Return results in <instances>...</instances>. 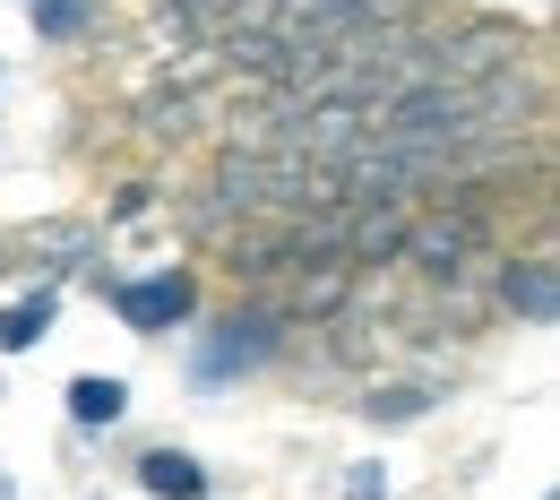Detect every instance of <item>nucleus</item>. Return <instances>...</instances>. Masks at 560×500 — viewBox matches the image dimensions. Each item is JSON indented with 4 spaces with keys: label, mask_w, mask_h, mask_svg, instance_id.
<instances>
[{
    "label": "nucleus",
    "mask_w": 560,
    "mask_h": 500,
    "mask_svg": "<svg viewBox=\"0 0 560 500\" xmlns=\"http://www.w3.org/2000/svg\"><path fill=\"white\" fill-rule=\"evenodd\" d=\"M130 475H139L147 500H215V466H208V457H190V449H173V440H155Z\"/></svg>",
    "instance_id": "obj_5"
},
{
    "label": "nucleus",
    "mask_w": 560,
    "mask_h": 500,
    "mask_svg": "<svg viewBox=\"0 0 560 500\" xmlns=\"http://www.w3.org/2000/svg\"><path fill=\"white\" fill-rule=\"evenodd\" d=\"M61 406H70L78 440H104V431L130 423V380H121V371H78L70 388H61Z\"/></svg>",
    "instance_id": "obj_4"
},
{
    "label": "nucleus",
    "mask_w": 560,
    "mask_h": 500,
    "mask_svg": "<svg viewBox=\"0 0 560 500\" xmlns=\"http://www.w3.org/2000/svg\"><path fill=\"white\" fill-rule=\"evenodd\" d=\"M500 311H509L517 328H552V319H560L552 251H517V259H500Z\"/></svg>",
    "instance_id": "obj_3"
},
{
    "label": "nucleus",
    "mask_w": 560,
    "mask_h": 500,
    "mask_svg": "<svg viewBox=\"0 0 560 500\" xmlns=\"http://www.w3.org/2000/svg\"><path fill=\"white\" fill-rule=\"evenodd\" d=\"M431 406H440V388H431V380H388V388H371V397H362V415H371L380 431H397V423H422Z\"/></svg>",
    "instance_id": "obj_8"
},
{
    "label": "nucleus",
    "mask_w": 560,
    "mask_h": 500,
    "mask_svg": "<svg viewBox=\"0 0 560 500\" xmlns=\"http://www.w3.org/2000/svg\"><path fill=\"white\" fill-rule=\"evenodd\" d=\"M147 208H155V182H121V190H113V208H104V224H139Z\"/></svg>",
    "instance_id": "obj_10"
},
{
    "label": "nucleus",
    "mask_w": 560,
    "mask_h": 500,
    "mask_svg": "<svg viewBox=\"0 0 560 500\" xmlns=\"http://www.w3.org/2000/svg\"><path fill=\"white\" fill-rule=\"evenodd\" d=\"M284 337H293V311H284L277 293H250V302H233L224 319L190 328V388H233V380L268 371V362L284 354Z\"/></svg>",
    "instance_id": "obj_1"
},
{
    "label": "nucleus",
    "mask_w": 560,
    "mask_h": 500,
    "mask_svg": "<svg viewBox=\"0 0 560 500\" xmlns=\"http://www.w3.org/2000/svg\"><path fill=\"white\" fill-rule=\"evenodd\" d=\"M52 319H61V286H35V293H18V302H0V362L35 354L52 337Z\"/></svg>",
    "instance_id": "obj_6"
},
{
    "label": "nucleus",
    "mask_w": 560,
    "mask_h": 500,
    "mask_svg": "<svg viewBox=\"0 0 560 500\" xmlns=\"http://www.w3.org/2000/svg\"><path fill=\"white\" fill-rule=\"evenodd\" d=\"M346 500H388V466H380V457L346 466Z\"/></svg>",
    "instance_id": "obj_11"
},
{
    "label": "nucleus",
    "mask_w": 560,
    "mask_h": 500,
    "mask_svg": "<svg viewBox=\"0 0 560 500\" xmlns=\"http://www.w3.org/2000/svg\"><path fill=\"white\" fill-rule=\"evenodd\" d=\"M95 293L113 302V319L130 328V337H173V328H199V268H182V259H164V268H147V277H113V268H95Z\"/></svg>",
    "instance_id": "obj_2"
},
{
    "label": "nucleus",
    "mask_w": 560,
    "mask_h": 500,
    "mask_svg": "<svg viewBox=\"0 0 560 500\" xmlns=\"http://www.w3.org/2000/svg\"><path fill=\"white\" fill-rule=\"evenodd\" d=\"M139 130H147L155 147H164V139H190V130H199V86H190V78L155 86V95L139 104Z\"/></svg>",
    "instance_id": "obj_7"
},
{
    "label": "nucleus",
    "mask_w": 560,
    "mask_h": 500,
    "mask_svg": "<svg viewBox=\"0 0 560 500\" xmlns=\"http://www.w3.org/2000/svg\"><path fill=\"white\" fill-rule=\"evenodd\" d=\"M26 26H35V44H78L95 26V0H26Z\"/></svg>",
    "instance_id": "obj_9"
}]
</instances>
